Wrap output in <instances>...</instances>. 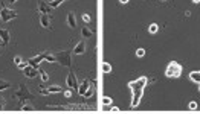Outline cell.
Masks as SVG:
<instances>
[{"label":"cell","instance_id":"6da1fadb","mask_svg":"<svg viewBox=\"0 0 200 114\" xmlns=\"http://www.w3.org/2000/svg\"><path fill=\"white\" fill-rule=\"evenodd\" d=\"M182 75V66L176 61H171L168 66H167V70H165V76L168 78H179Z\"/></svg>","mask_w":200,"mask_h":114},{"label":"cell","instance_id":"7a4b0ae2","mask_svg":"<svg viewBox=\"0 0 200 114\" xmlns=\"http://www.w3.org/2000/svg\"><path fill=\"white\" fill-rule=\"evenodd\" d=\"M55 63H58V64H61V66H66V67H70V53L69 52H58L57 55H55Z\"/></svg>","mask_w":200,"mask_h":114},{"label":"cell","instance_id":"3957f363","mask_svg":"<svg viewBox=\"0 0 200 114\" xmlns=\"http://www.w3.org/2000/svg\"><path fill=\"white\" fill-rule=\"evenodd\" d=\"M15 17H17V12H15L14 9H9V8H3V9L0 11V18H2V22H3V23L11 22V20H14Z\"/></svg>","mask_w":200,"mask_h":114},{"label":"cell","instance_id":"277c9868","mask_svg":"<svg viewBox=\"0 0 200 114\" xmlns=\"http://www.w3.org/2000/svg\"><path fill=\"white\" fill-rule=\"evenodd\" d=\"M147 82H148V79L145 78V76H141L139 79H136V81H131V82H128V87H130V90H144V87L147 85Z\"/></svg>","mask_w":200,"mask_h":114},{"label":"cell","instance_id":"5b68a950","mask_svg":"<svg viewBox=\"0 0 200 114\" xmlns=\"http://www.w3.org/2000/svg\"><path fill=\"white\" fill-rule=\"evenodd\" d=\"M66 84H67V87H69L70 90H78V87H79V84H78V81H76V76L72 73V71L67 75Z\"/></svg>","mask_w":200,"mask_h":114},{"label":"cell","instance_id":"8992f818","mask_svg":"<svg viewBox=\"0 0 200 114\" xmlns=\"http://www.w3.org/2000/svg\"><path fill=\"white\" fill-rule=\"evenodd\" d=\"M15 96H17V97H20L22 100H25V99H28V97H29V99L32 97V94L29 93L28 87H26V85H23V84L20 85V88H19V90L15 91Z\"/></svg>","mask_w":200,"mask_h":114},{"label":"cell","instance_id":"52a82bcc","mask_svg":"<svg viewBox=\"0 0 200 114\" xmlns=\"http://www.w3.org/2000/svg\"><path fill=\"white\" fill-rule=\"evenodd\" d=\"M40 24H41L45 29H50L52 15H50V14H41V15H40Z\"/></svg>","mask_w":200,"mask_h":114},{"label":"cell","instance_id":"ba28073f","mask_svg":"<svg viewBox=\"0 0 200 114\" xmlns=\"http://www.w3.org/2000/svg\"><path fill=\"white\" fill-rule=\"evenodd\" d=\"M46 55H48V52H43L41 55H37V56L31 58V59H29V64H31V66H34V67H38V66H40V63L46 59Z\"/></svg>","mask_w":200,"mask_h":114},{"label":"cell","instance_id":"9c48e42d","mask_svg":"<svg viewBox=\"0 0 200 114\" xmlns=\"http://www.w3.org/2000/svg\"><path fill=\"white\" fill-rule=\"evenodd\" d=\"M63 88L60 85H50V87H46V88H41L40 93L41 94H53V93H61Z\"/></svg>","mask_w":200,"mask_h":114},{"label":"cell","instance_id":"30bf717a","mask_svg":"<svg viewBox=\"0 0 200 114\" xmlns=\"http://www.w3.org/2000/svg\"><path fill=\"white\" fill-rule=\"evenodd\" d=\"M142 93L144 90H133V100H131V107H138L139 102H141V97H142Z\"/></svg>","mask_w":200,"mask_h":114},{"label":"cell","instance_id":"8fae6325","mask_svg":"<svg viewBox=\"0 0 200 114\" xmlns=\"http://www.w3.org/2000/svg\"><path fill=\"white\" fill-rule=\"evenodd\" d=\"M25 70V76L26 78H35L37 75H38V67H34V66H28L26 68H23Z\"/></svg>","mask_w":200,"mask_h":114},{"label":"cell","instance_id":"7c38bea8","mask_svg":"<svg viewBox=\"0 0 200 114\" xmlns=\"http://www.w3.org/2000/svg\"><path fill=\"white\" fill-rule=\"evenodd\" d=\"M38 11H40V14H50V12H52V8L49 6V3L40 2V3H38Z\"/></svg>","mask_w":200,"mask_h":114},{"label":"cell","instance_id":"4fadbf2b","mask_svg":"<svg viewBox=\"0 0 200 114\" xmlns=\"http://www.w3.org/2000/svg\"><path fill=\"white\" fill-rule=\"evenodd\" d=\"M89 88H90V82H89L87 79H84V81H83V84L78 87V90L76 91H78V94H79V96H84V94H86V91L89 90Z\"/></svg>","mask_w":200,"mask_h":114},{"label":"cell","instance_id":"5bb4252c","mask_svg":"<svg viewBox=\"0 0 200 114\" xmlns=\"http://www.w3.org/2000/svg\"><path fill=\"white\" fill-rule=\"evenodd\" d=\"M0 38H2V43L6 46L9 43V38H11V37H9V32H8L6 29H2V27H0Z\"/></svg>","mask_w":200,"mask_h":114},{"label":"cell","instance_id":"9a60e30c","mask_svg":"<svg viewBox=\"0 0 200 114\" xmlns=\"http://www.w3.org/2000/svg\"><path fill=\"white\" fill-rule=\"evenodd\" d=\"M74 52H75L76 55H83V53L86 52V43H84V41H79V43L75 46Z\"/></svg>","mask_w":200,"mask_h":114},{"label":"cell","instance_id":"2e32d148","mask_svg":"<svg viewBox=\"0 0 200 114\" xmlns=\"http://www.w3.org/2000/svg\"><path fill=\"white\" fill-rule=\"evenodd\" d=\"M67 24H69V27H72V29L76 27V18H75V14H74V12H69V15H67Z\"/></svg>","mask_w":200,"mask_h":114},{"label":"cell","instance_id":"e0dca14e","mask_svg":"<svg viewBox=\"0 0 200 114\" xmlns=\"http://www.w3.org/2000/svg\"><path fill=\"white\" fill-rule=\"evenodd\" d=\"M189 79H191L193 82L199 84L200 82V70H194V71H191V73H189Z\"/></svg>","mask_w":200,"mask_h":114},{"label":"cell","instance_id":"ac0fdd59","mask_svg":"<svg viewBox=\"0 0 200 114\" xmlns=\"http://www.w3.org/2000/svg\"><path fill=\"white\" fill-rule=\"evenodd\" d=\"M101 71H102L104 75H109V73L112 71V66H110L109 63H102V64H101Z\"/></svg>","mask_w":200,"mask_h":114},{"label":"cell","instance_id":"d6986e66","mask_svg":"<svg viewBox=\"0 0 200 114\" xmlns=\"http://www.w3.org/2000/svg\"><path fill=\"white\" fill-rule=\"evenodd\" d=\"M81 34H83V37H84V38H89V37H92V35H93V32H92L87 26H84V27H83Z\"/></svg>","mask_w":200,"mask_h":114},{"label":"cell","instance_id":"ffe728a7","mask_svg":"<svg viewBox=\"0 0 200 114\" xmlns=\"http://www.w3.org/2000/svg\"><path fill=\"white\" fill-rule=\"evenodd\" d=\"M110 104H112V99H110L109 96L101 97V105H102V107H107V105H110Z\"/></svg>","mask_w":200,"mask_h":114},{"label":"cell","instance_id":"44dd1931","mask_svg":"<svg viewBox=\"0 0 200 114\" xmlns=\"http://www.w3.org/2000/svg\"><path fill=\"white\" fill-rule=\"evenodd\" d=\"M63 2H66V0H52V2H49V6L53 9V8H58Z\"/></svg>","mask_w":200,"mask_h":114},{"label":"cell","instance_id":"7402d4cb","mask_svg":"<svg viewBox=\"0 0 200 114\" xmlns=\"http://www.w3.org/2000/svg\"><path fill=\"white\" fill-rule=\"evenodd\" d=\"M157 31H159V26H157L156 23H151L150 26H148V32H150V34H156Z\"/></svg>","mask_w":200,"mask_h":114},{"label":"cell","instance_id":"603a6c76","mask_svg":"<svg viewBox=\"0 0 200 114\" xmlns=\"http://www.w3.org/2000/svg\"><path fill=\"white\" fill-rule=\"evenodd\" d=\"M22 111H25V113H32V111H34V107L25 104V105H22Z\"/></svg>","mask_w":200,"mask_h":114},{"label":"cell","instance_id":"cb8c5ba5","mask_svg":"<svg viewBox=\"0 0 200 114\" xmlns=\"http://www.w3.org/2000/svg\"><path fill=\"white\" fill-rule=\"evenodd\" d=\"M8 87H9V82H8V81H2V79H0V91L6 90Z\"/></svg>","mask_w":200,"mask_h":114},{"label":"cell","instance_id":"d4e9b609","mask_svg":"<svg viewBox=\"0 0 200 114\" xmlns=\"http://www.w3.org/2000/svg\"><path fill=\"white\" fill-rule=\"evenodd\" d=\"M144 55H145V49H138V50H136V56L142 58Z\"/></svg>","mask_w":200,"mask_h":114},{"label":"cell","instance_id":"484cf974","mask_svg":"<svg viewBox=\"0 0 200 114\" xmlns=\"http://www.w3.org/2000/svg\"><path fill=\"white\" fill-rule=\"evenodd\" d=\"M46 61H48V63H55V55L48 53V55H46Z\"/></svg>","mask_w":200,"mask_h":114},{"label":"cell","instance_id":"4316f807","mask_svg":"<svg viewBox=\"0 0 200 114\" xmlns=\"http://www.w3.org/2000/svg\"><path fill=\"white\" fill-rule=\"evenodd\" d=\"M41 79H43V82H46V81L49 79V75H48L46 71H43V70H41Z\"/></svg>","mask_w":200,"mask_h":114},{"label":"cell","instance_id":"83f0119b","mask_svg":"<svg viewBox=\"0 0 200 114\" xmlns=\"http://www.w3.org/2000/svg\"><path fill=\"white\" fill-rule=\"evenodd\" d=\"M92 94H93V88H92V87H90V88H89V90L86 91V94H84V97H90V96H92Z\"/></svg>","mask_w":200,"mask_h":114},{"label":"cell","instance_id":"f1b7e54d","mask_svg":"<svg viewBox=\"0 0 200 114\" xmlns=\"http://www.w3.org/2000/svg\"><path fill=\"white\" fill-rule=\"evenodd\" d=\"M188 108H189V110H197V104H196V102H189Z\"/></svg>","mask_w":200,"mask_h":114},{"label":"cell","instance_id":"f546056e","mask_svg":"<svg viewBox=\"0 0 200 114\" xmlns=\"http://www.w3.org/2000/svg\"><path fill=\"white\" fill-rule=\"evenodd\" d=\"M28 66H29V61H28V63H20V64H19V68H22V70H23V68H26Z\"/></svg>","mask_w":200,"mask_h":114},{"label":"cell","instance_id":"4dcf8cb0","mask_svg":"<svg viewBox=\"0 0 200 114\" xmlns=\"http://www.w3.org/2000/svg\"><path fill=\"white\" fill-rule=\"evenodd\" d=\"M83 20L84 22H90V15L89 14H83Z\"/></svg>","mask_w":200,"mask_h":114},{"label":"cell","instance_id":"1f68e13d","mask_svg":"<svg viewBox=\"0 0 200 114\" xmlns=\"http://www.w3.org/2000/svg\"><path fill=\"white\" fill-rule=\"evenodd\" d=\"M14 63H15V64L19 66V64L22 63V58H20V56H15V58H14Z\"/></svg>","mask_w":200,"mask_h":114},{"label":"cell","instance_id":"d6a6232c","mask_svg":"<svg viewBox=\"0 0 200 114\" xmlns=\"http://www.w3.org/2000/svg\"><path fill=\"white\" fill-rule=\"evenodd\" d=\"M3 105H5V99H3V97H0V111L3 110Z\"/></svg>","mask_w":200,"mask_h":114},{"label":"cell","instance_id":"836d02e7","mask_svg":"<svg viewBox=\"0 0 200 114\" xmlns=\"http://www.w3.org/2000/svg\"><path fill=\"white\" fill-rule=\"evenodd\" d=\"M64 96L66 97H72V91H64Z\"/></svg>","mask_w":200,"mask_h":114},{"label":"cell","instance_id":"e575fe53","mask_svg":"<svg viewBox=\"0 0 200 114\" xmlns=\"http://www.w3.org/2000/svg\"><path fill=\"white\" fill-rule=\"evenodd\" d=\"M112 111H113V113H118V111H119V108H118V107H113V108H112Z\"/></svg>","mask_w":200,"mask_h":114},{"label":"cell","instance_id":"d590c367","mask_svg":"<svg viewBox=\"0 0 200 114\" xmlns=\"http://www.w3.org/2000/svg\"><path fill=\"white\" fill-rule=\"evenodd\" d=\"M119 2H121L122 5H127V3H128V0H119Z\"/></svg>","mask_w":200,"mask_h":114},{"label":"cell","instance_id":"8d00e7d4","mask_svg":"<svg viewBox=\"0 0 200 114\" xmlns=\"http://www.w3.org/2000/svg\"><path fill=\"white\" fill-rule=\"evenodd\" d=\"M15 2H17V0H9V3H15Z\"/></svg>","mask_w":200,"mask_h":114},{"label":"cell","instance_id":"74e56055","mask_svg":"<svg viewBox=\"0 0 200 114\" xmlns=\"http://www.w3.org/2000/svg\"><path fill=\"white\" fill-rule=\"evenodd\" d=\"M193 2H194V3H200V0H193Z\"/></svg>","mask_w":200,"mask_h":114},{"label":"cell","instance_id":"f35d334b","mask_svg":"<svg viewBox=\"0 0 200 114\" xmlns=\"http://www.w3.org/2000/svg\"><path fill=\"white\" fill-rule=\"evenodd\" d=\"M199 90H200V82H199Z\"/></svg>","mask_w":200,"mask_h":114}]
</instances>
